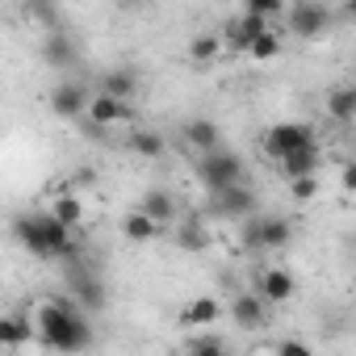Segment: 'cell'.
<instances>
[{
  "label": "cell",
  "instance_id": "6da1fadb",
  "mask_svg": "<svg viewBox=\"0 0 356 356\" xmlns=\"http://www.w3.org/2000/svg\"><path fill=\"white\" fill-rule=\"evenodd\" d=\"M34 339L47 352L80 356L92 348V323L84 318V310L72 298H47L38 302V314H34Z\"/></svg>",
  "mask_w": 356,
  "mask_h": 356
},
{
  "label": "cell",
  "instance_id": "7a4b0ae2",
  "mask_svg": "<svg viewBox=\"0 0 356 356\" xmlns=\"http://www.w3.org/2000/svg\"><path fill=\"white\" fill-rule=\"evenodd\" d=\"M13 235L17 243L38 256V260H72L76 256V235L67 227H59L47 210H30V214H17L13 218Z\"/></svg>",
  "mask_w": 356,
  "mask_h": 356
},
{
  "label": "cell",
  "instance_id": "3957f363",
  "mask_svg": "<svg viewBox=\"0 0 356 356\" xmlns=\"http://www.w3.org/2000/svg\"><path fill=\"white\" fill-rule=\"evenodd\" d=\"M197 181H202L210 193H222V189H231V185H243V159H239L235 151L218 147V151H210V155L197 159Z\"/></svg>",
  "mask_w": 356,
  "mask_h": 356
},
{
  "label": "cell",
  "instance_id": "277c9868",
  "mask_svg": "<svg viewBox=\"0 0 356 356\" xmlns=\"http://www.w3.org/2000/svg\"><path fill=\"white\" fill-rule=\"evenodd\" d=\"M293 239V222L281 214H252L243 218V248H264V252H281Z\"/></svg>",
  "mask_w": 356,
  "mask_h": 356
},
{
  "label": "cell",
  "instance_id": "5b68a950",
  "mask_svg": "<svg viewBox=\"0 0 356 356\" xmlns=\"http://www.w3.org/2000/svg\"><path fill=\"white\" fill-rule=\"evenodd\" d=\"M314 143H318V134H314L310 122H277V126L264 130V155L268 159H285V155H293L302 147H314Z\"/></svg>",
  "mask_w": 356,
  "mask_h": 356
},
{
  "label": "cell",
  "instance_id": "8992f818",
  "mask_svg": "<svg viewBox=\"0 0 356 356\" xmlns=\"http://www.w3.org/2000/svg\"><path fill=\"white\" fill-rule=\"evenodd\" d=\"M285 22H289V34L298 38H323L335 22L331 5H318V0H298V5L285 9Z\"/></svg>",
  "mask_w": 356,
  "mask_h": 356
},
{
  "label": "cell",
  "instance_id": "52a82bcc",
  "mask_svg": "<svg viewBox=\"0 0 356 356\" xmlns=\"http://www.w3.org/2000/svg\"><path fill=\"white\" fill-rule=\"evenodd\" d=\"M264 306H285V302H293V293H298V281H293V273L289 268H281V264H268V268H260V277H256V289H252Z\"/></svg>",
  "mask_w": 356,
  "mask_h": 356
},
{
  "label": "cell",
  "instance_id": "ba28073f",
  "mask_svg": "<svg viewBox=\"0 0 356 356\" xmlns=\"http://www.w3.org/2000/svg\"><path fill=\"white\" fill-rule=\"evenodd\" d=\"M84 118L97 126V130H113L122 122H130V105L118 101V97H105V92H92L88 105H84Z\"/></svg>",
  "mask_w": 356,
  "mask_h": 356
},
{
  "label": "cell",
  "instance_id": "9c48e42d",
  "mask_svg": "<svg viewBox=\"0 0 356 356\" xmlns=\"http://www.w3.org/2000/svg\"><path fill=\"white\" fill-rule=\"evenodd\" d=\"M227 314L235 318V327H239V331H260V327L268 323V306H264L252 289H243V293L227 298Z\"/></svg>",
  "mask_w": 356,
  "mask_h": 356
},
{
  "label": "cell",
  "instance_id": "30bf717a",
  "mask_svg": "<svg viewBox=\"0 0 356 356\" xmlns=\"http://www.w3.org/2000/svg\"><path fill=\"white\" fill-rule=\"evenodd\" d=\"M47 105H51V113H55V118H84L88 88H84L80 80H63V84H55V88H51Z\"/></svg>",
  "mask_w": 356,
  "mask_h": 356
},
{
  "label": "cell",
  "instance_id": "8fae6325",
  "mask_svg": "<svg viewBox=\"0 0 356 356\" xmlns=\"http://www.w3.org/2000/svg\"><path fill=\"white\" fill-rule=\"evenodd\" d=\"M47 214H51L59 227H67L72 235L88 222V206H84V197H80V193H72V189L55 193V197H51V206H47Z\"/></svg>",
  "mask_w": 356,
  "mask_h": 356
},
{
  "label": "cell",
  "instance_id": "7c38bea8",
  "mask_svg": "<svg viewBox=\"0 0 356 356\" xmlns=\"http://www.w3.org/2000/svg\"><path fill=\"white\" fill-rule=\"evenodd\" d=\"M26 343H34V318L22 310L0 314V348L5 352H22Z\"/></svg>",
  "mask_w": 356,
  "mask_h": 356
},
{
  "label": "cell",
  "instance_id": "4fadbf2b",
  "mask_svg": "<svg viewBox=\"0 0 356 356\" xmlns=\"http://www.w3.org/2000/svg\"><path fill=\"white\" fill-rule=\"evenodd\" d=\"M214 210L222 214V218H252L256 214V189H248V185H231V189H222V193H214Z\"/></svg>",
  "mask_w": 356,
  "mask_h": 356
},
{
  "label": "cell",
  "instance_id": "5bb4252c",
  "mask_svg": "<svg viewBox=\"0 0 356 356\" xmlns=\"http://www.w3.org/2000/svg\"><path fill=\"white\" fill-rule=\"evenodd\" d=\"M218 318H222V298H214V293H202L181 310V327H189V331H210Z\"/></svg>",
  "mask_w": 356,
  "mask_h": 356
},
{
  "label": "cell",
  "instance_id": "9a60e30c",
  "mask_svg": "<svg viewBox=\"0 0 356 356\" xmlns=\"http://www.w3.org/2000/svg\"><path fill=\"white\" fill-rule=\"evenodd\" d=\"M318 168H323L318 143H314V147H302V151H293V155H285V159H277V172L285 176V185H289V181H302V176H318Z\"/></svg>",
  "mask_w": 356,
  "mask_h": 356
},
{
  "label": "cell",
  "instance_id": "2e32d148",
  "mask_svg": "<svg viewBox=\"0 0 356 356\" xmlns=\"http://www.w3.org/2000/svg\"><path fill=\"white\" fill-rule=\"evenodd\" d=\"M264 30H273V26H268L264 17H252V13H239V17H231V22H227V30H222L218 38H222V47H239V51H243V47H248L252 38H260Z\"/></svg>",
  "mask_w": 356,
  "mask_h": 356
},
{
  "label": "cell",
  "instance_id": "e0dca14e",
  "mask_svg": "<svg viewBox=\"0 0 356 356\" xmlns=\"http://www.w3.org/2000/svg\"><path fill=\"white\" fill-rule=\"evenodd\" d=\"M72 293H76V306L84 310H105V285L97 273H84V268H72Z\"/></svg>",
  "mask_w": 356,
  "mask_h": 356
},
{
  "label": "cell",
  "instance_id": "ac0fdd59",
  "mask_svg": "<svg viewBox=\"0 0 356 356\" xmlns=\"http://www.w3.org/2000/svg\"><path fill=\"white\" fill-rule=\"evenodd\" d=\"M181 134H185V143H189V147H197L202 155H210V151H218V147H222V130H218V122H214V118H189Z\"/></svg>",
  "mask_w": 356,
  "mask_h": 356
},
{
  "label": "cell",
  "instance_id": "d6986e66",
  "mask_svg": "<svg viewBox=\"0 0 356 356\" xmlns=\"http://www.w3.org/2000/svg\"><path fill=\"white\" fill-rule=\"evenodd\" d=\"M138 214H147L155 227H168L172 218H176V197L168 193V189H147L143 197H138V206H134Z\"/></svg>",
  "mask_w": 356,
  "mask_h": 356
},
{
  "label": "cell",
  "instance_id": "ffe728a7",
  "mask_svg": "<svg viewBox=\"0 0 356 356\" xmlns=\"http://www.w3.org/2000/svg\"><path fill=\"white\" fill-rule=\"evenodd\" d=\"M76 38L72 34H63V30H47L42 34V59L47 63H55V67H72L76 63Z\"/></svg>",
  "mask_w": 356,
  "mask_h": 356
},
{
  "label": "cell",
  "instance_id": "44dd1931",
  "mask_svg": "<svg viewBox=\"0 0 356 356\" xmlns=\"http://www.w3.org/2000/svg\"><path fill=\"white\" fill-rule=\"evenodd\" d=\"M101 92L130 105L134 92H138V72H134V67H113V72H105V76H101Z\"/></svg>",
  "mask_w": 356,
  "mask_h": 356
},
{
  "label": "cell",
  "instance_id": "7402d4cb",
  "mask_svg": "<svg viewBox=\"0 0 356 356\" xmlns=\"http://www.w3.org/2000/svg\"><path fill=\"white\" fill-rule=\"evenodd\" d=\"M163 235V227H155L147 214H138V210H130L126 218H122V239L126 243H134V248H143V243H155Z\"/></svg>",
  "mask_w": 356,
  "mask_h": 356
},
{
  "label": "cell",
  "instance_id": "603a6c76",
  "mask_svg": "<svg viewBox=\"0 0 356 356\" xmlns=\"http://www.w3.org/2000/svg\"><path fill=\"white\" fill-rule=\"evenodd\" d=\"M327 113L339 122V126H352L356 122V88L352 84H339L327 92Z\"/></svg>",
  "mask_w": 356,
  "mask_h": 356
},
{
  "label": "cell",
  "instance_id": "cb8c5ba5",
  "mask_svg": "<svg viewBox=\"0 0 356 356\" xmlns=\"http://www.w3.org/2000/svg\"><path fill=\"white\" fill-rule=\"evenodd\" d=\"M218 55H222V38H218L214 30H202V34L189 38V59H193L197 67H210Z\"/></svg>",
  "mask_w": 356,
  "mask_h": 356
},
{
  "label": "cell",
  "instance_id": "d4e9b609",
  "mask_svg": "<svg viewBox=\"0 0 356 356\" xmlns=\"http://www.w3.org/2000/svg\"><path fill=\"white\" fill-rule=\"evenodd\" d=\"M281 51H285V42H281V34H277V30H264L260 38H252V42L243 47V55H248V59H256V63H273Z\"/></svg>",
  "mask_w": 356,
  "mask_h": 356
},
{
  "label": "cell",
  "instance_id": "484cf974",
  "mask_svg": "<svg viewBox=\"0 0 356 356\" xmlns=\"http://www.w3.org/2000/svg\"><path fill=\"white\" fill-rule=\"evenodd\" d=\"M130 151H134L138 159H159V155L168 151V143H163V134H155V130H134V134H130Z\"/></svg>",
  "mask_w": 356,
  "mask_h": 356
},
{
  "label": "cell",
  "instance_id": "4316f807",
  "mask_svg": "<svg viewBox=\"0 0 356 356\" xmlns=\"http://www.w3.org/2000/svg\"><path fill=\"white\" fill-rule=\"evenodd\" d=\"M185 356H231V348H227V339H222V335L206 331V335H193V339H189Z\"/></svg>",
  "mask_w": 356,
  "mask_h": 356
},
{
  "label": "cell",
  "instance_id": "83f0119b",
  "mask_svg": "<svg viewBox=\"0 0 356 356\" xmlns=\"http://www.w3.org/2000/svg\"><path fill=\"white\" fill-rule=\"evenodd\" d=\"M176 243H181L185 252H202V248L210 243V235H206V227H202V222H189V227H181Z\"/></svg>",
  "mask_w": 356,
  "mask_h": 356
},
{
  "label": "cell",
  "instance_id": "f1b7e54d",
  "mask_svg": "<svg viewBox=\"0 0 356 356\" xmlns=\"http://www.w3.org/2000/svg\"><path fill=\"white\" fill-rule=\"evenodd\" d=\"M289 197L302 202V206L314 202V197H318V176H302V181H289Z\"/></svg>",
  "mask_w": 356,
  "mask_h": 356
},
{
  "label": "cell",
  "instance_id": "f546056e",
  "mask_svg": "<svg viewBox=\"0 0 356 356\" xmlns=\"http://www.w3.org/2000/svg\"><path fill=\"white\" fill-rule=\"evenodd\" d=\"M239 13H252V17L273 22V17H281V13H285V5H277V0H248V5H243Z\"/></svg>",
  "mask_w": 356,
  "mask_h": 356
},
{
  "label": "cell",
  "instance_id": "4dcf8cb0",
  "mask_svg": "<svg viewBox=\"0 0 356 356\" xmlns=\"http://www.w3.org/2000/svg\"><path fill=\"white\" fill-rule=\"evenodd\" d=\"M277 356H314V348L306 343V339H293V335H285V339H277V348H273Z\"/></svg>",
  "mask_w": 356,
  "mask_h": 356
},
{
  "label": "cell",
  "instance_id": "1f68e13d",
  "mask_svg": "<svg viewBox=\"0 0 356 356\" xmlns=\"http://www.w3.org/2000/svg\"><path fill=\"white\" fill-rule=\"evenodd\" d=\"M339 181H343V193H352V189H356V163H343Z\"/></svg>",
  "mask_w": 356,
  "mask_h": 356
},
{
  "label": "cell",
  "instance_id": "d6a6232c",
  "mask_svg": "<svg viewBox=\"0 0 356 356\" xmlns=\"http://www.w3.org/2000/svg\"><path fill=\"white\" fill-rule=\"evenodd\" d=\"M76 181H80V185H92V181H97V172H92V168H80V172H76Z\"/></svg>",
  "mask_w": 356,
  "mask_h": 356
}]
</instances>
